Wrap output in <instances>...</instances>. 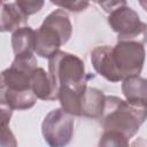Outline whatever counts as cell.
I'll return each instance as SVG.
<instances>
[{"mask_svg":"<svg viewBox=\"0 0 147 147\" xmlns=\"http://www.w3.org/2000/svg\"><path fill=\"white\" fill-rule=\"evenodd\" d=\"M31 88L36 96L44 101H53L59 99V86L44 68L38 67L31 77Z\"/></svg>","mask_w":147,"mask_h":147,"instance_id":"cell-8","label":"cell"},{"mask_svg":"<svg viewBox=\"0 0 147 147\" xmlns=\"http://www.w3.org/2000/svg\"><path fill=\"white\" fill-rule=\"evenodd\" d=\"M87 85L70 87V86H61L59 87V101L61 103V108L64 109L72 116H80V105L83 93Z\"/></svg>","mask_w":147,"mask_h":147,"instance_id":"cell-12","label":"cell"},{"mask_svg":"<svg viewBox=\"0 0 147 147\" xmlns=\"http://www.w3.org/2000/svg\"><path fill=\"white\" fill-rule=\"evenodd\" d=\"M122 93L126 100L147 105V78L134 76L124 79L122 83Z\"/></svg>","mask_w":147,"mask_h":147,"instance_id":"cell-14","label":"cell"},{"mask_svg":"<svg viewBox=\"0 0 147 147\" xmlns=\"http://www.w3.org/2000/svg\"><path fill=\"white\" fill-rule=\"evenodd\" d=\"M91 1H93L94 3H98V5H99V6H100V7L103 9V8H105V7L108 5V2H109L110 0H91Z\"/></svg>","mask_w":147,"mask_h":147,"instance_id":"cell-20","label":"cell"},{"mask_svg":"<svg viewBox=\"0 0 147 147\" xmlns=\"http://www.w3.org/2000/svg\"><path fill=\"white\" fill-rule=\"evenodd\" d=\"M130 139L117 131H103L99 146H129Z\"/></svg>","mask_w":147,"mask_h":147,"instance_id":"cell-15","label":"cell"},{"mask_svg":"<svg viewBox=\"0 0 147 147\" xmlns=\"http://www.w3.org/2000/svg\"><path fill=\"white\" fill-rule=\"evenodd\" d=\"M74 116L62 108L49 111L41 123V134L52 147L67 146L74 137Z\"/></svg>","mask_w":147,"mask_h":147,"instance_id":"cell-6","label":"cell"},{"mask_svg":"<svg viewBox=\"0 0 147 147\" xmlns=\"http://www.w3.org/2000/svg\"><path fill=\"white\" fill-rule=\"evenodd\" d=\"M14 1L28 16H31L40 11L45 5V0H14Z\"/></svg>","mask_w":147,"mask_h":147,"instance_id":"cell-17","label":"cell"},{"mask_svg":"<svg viewBox=\"0 0 147 147\" xmlns=\"http://www.w3.org/2000/svg\"><path fill=\"white\" fill-rule=\"evenodd\" d=\"M146 59L144 44L117 40L115 46H98L91 52L92 67L110 83L140 76Z\"/></svg>","mask_w":147,"mask_h":147,"instance_id":"cell-1","label":"cell"},{"mask_svg":"<svg viewBox=\"0 0 147 147\" xmlns=\"http://www.w3.org/2000/svg\"><path fill=\"white\" fill-rule=\"evenodd\" d=\"M1 146H16V140L8 125H1Z\"/></svg>","mask_w":147,"mask_h":147,"instance_id":"cell-18","label":"cell"},{"mask_svg":"<svg viewBox=\"0 0 147 147\" xmlns=\"http://www.w3.org/2000/svg\"><path fill=\"white\" fill-rule=\"evenodd\" d=\"M0 109H1V125H8L14 109L2 102H0Z\"/></svg>","mask_w":147,"mask_h":147,"instance_id":"cell-19","label":"cell"},{"mask_svg":"<svg viewBox=\"0 0 147 147\" xmlns=\"http://www.w3.org/2000/svg\"><path fill=\"white\" fill-rule=\"evenodd\" d=\"M29 16L14 0H1V32H14L28 22Z\"/></svg>","mask_w":147,"mask_h":147,"instance_id":"cell-9","label":"cell"},{"mask_svg":"<svg viewBox=\"0 0 147 147\" xmlns=\"http://www.w3.org/2000/svg\"><path fill=\"white\" fill-rule=\"evenodd\" d=\"M108 24L117 34V40L147 42V24L129 6L119 7L109 13Z\"/></svg>","mask_w":147,"mask_h":147,"instance_id":"cell-5","label":"cell"},{"mask_svg":"<svg viewBox=\"0 0 147 147\" xmlns=\"http://www.w3.org/2000/svg\"><path fill=\"white\" fill-rule=\"evenodd\" d=\"M10 42L15 55L33 53L36 47V31L30 26H21L11 33Z\"/></svg>","mask_w":147,"mask_h":147,"instance_id":"cell-13","label":"cell"},{"mask_svg":"<svg viewBox=\"0 0 147 147\" xmlns=\"http://www.w3.org/2000/svg\"><path fill=\"white\" fill-rule=\"evenodd\" d=\"M138 2H139V5L141 6V8H142L145 11H147V0H138Z\"/></svg>","mask_w":147,"mask_h":147,"instance_id":"cell-21","label":"cell"},{"mask_svg":"<svg viewBox=\"0 0 147 147\" xmlns=\"http://www.w3.org/2000/svg\"><path fill=\"white\" fill-rule=\"evenodd\" d=\"M106 103L105 93L95 87L87 86L83 93L80 105V116L100 119Z\"/></svg>","mask_w":147,"mask_h":147,"instance_id":"cell-10","label":"cell"},{"mask_svg":"<svg viewBox=\"0 0 147 147\" xmlns=\"http://www.w3.org/2000/svg\"><path fill=\"white\" fill-rule=\"evenodd\" d=\"M48 72L59 87L87 85V80L93 78L86 74L85 64L80 57L64 51H59L48 59Z\"/></svg>","mask_w":147,"mask_h":147,"instance_id":"cell-4","label":"cell"},{"mask_svg":"<svg viewBox=\"0 0 147 147\" xmlns=\"http://www.w3.org/2000/svg\"><path fill=\"white\" fill-rule=\"evenodd\" d=\"M147 119V105L139 101L123 100L115 95H106L100 123L103 131H117L131 139Z\"/></svg>","mask_w":147,"mask_h":147,"instance_id":"cell-2","label":"cell"},{"mask_svg":"<svg viewBox=\"0 0 147 147\" xmlns=\"http://www.w3.org/2000/svg\"><path fill=\"white\" fill-rule=\"evenodd\" d=\"M37 64V59L33 53L15 55L10 67L1 72L0 87L15 91L32 90L31 77L33 71L38 68Z\"/></svg>","mask_w":147,"mask_h":147,"instance_id":"cell-7","label":"cell"},{"mask_svg":"<svg viewBox=\"0 0 147 147\" xmlns=\"http://www.w3.org/2000/svg\"><path fill=\"white\" fill-rule=\"evenodd\" d=\"M37 99L32 90L15 91L0 87V102L8 105L14 110H28L36 105Z\"/></svg>","mask_w":147,"mask_h":147,"instance_id":"cell-11","label":"cell"},{"mask_svg":"<svg viewBox=\"0 0 147 147\" xmlns=\"http://www.w3.org/2000/svg\"><path fill=\"white\" fill-rule=\"evenodd\" d=\"M71 34L72 24L68 13L64 9H55L45 17L36 31L34 53L42 59H49L68 42Z\"/></svg>","mask_w":147,"mask_h":147,"instance_id":"cell-3","label":"cell"},{"mask_svg":"<svg viewBox=\"0 0 147 147\" xmlns=\"http://www.w3.org/2000/svg\"><path fill=\"white\" fill-rule=\"evenodd\" d=\"M53 5L57 6L61 9H67L69 11L79 13L85 10L91 0H49Z\"/></svg>","mask_w":147,"mask_h":147,"instance_id":"cell-16","label":"cell"}]
</instances>
